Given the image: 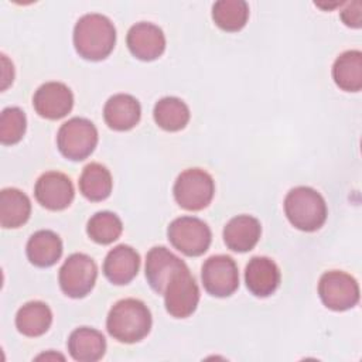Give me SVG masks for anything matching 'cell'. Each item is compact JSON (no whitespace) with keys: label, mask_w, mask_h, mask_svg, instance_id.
Returning a JSON list of instances; mask_svg holds the SVG:
<instances>
[{"label":"cell","mask_w":362,"mask_h":362,"mask_svg":"<svg viewBox=\"0 0 362 362\" xmlns=\"http://www.w3.org/2000/svg\"><path fill=\"white\" fill-rule=\"evenodd\" d=\"M116 44V28L103 14L82 16L74 27L75 51L88 61H102L110 55Z\"/></svg>","instance_id":"6da1fadb"},{"label":"cell","mask_w":362,"mask_h":362,"mask_svg":"<svg viewBox=\"0 0 362 362\" xmlns=\"http://www.w3.org/2000/svg\"><path fill=\"white\" fill-rule=\"evenodd\" d=\"M109 335L123 344H134L146 338L151 329V313L137 298L119 300L106 318Z\"/></svg>","instance_id":"7a4b0ae2"},{"label":"cell","mask_w":362,"mask_h":362,"mask_svg":"<svg viewBox=\"0 0 362 362\" xmlns=\"http://www.w3.org/2000/svg\"><path fill=\"white\" fill-rule=\"evenodd\" d=\"M284 214L294 228L314 232L325 223L328 209L324 197L317 189L300 185L287 192Z\"/></svg>","instance_id":"3957f363"},{"label":"cell","mask_w":362,"mask_h":362,"mask_svg":"<svg viewBox=\"0 0 362 362\" xmlns=\"http://www.w3.org/2000/svg\"><path fill=\"white\" fill-rule=\"evenodd\" d=\"M98 144V129L85 117H72L61 124L57 133L59 153L72 161L89 157Z\"/></svg>","instance_id":"277c9868"},{"label":"cell","mask_w":362,"mask_h":362,"mask_svg":"<svg viewBox=\"0 0 362 362\" xmlns=\"http://www.w3.org/2000/svg\"><path fill=\"white\" fill-rule=\"evenodd\" d=\"M173 192L182 209L201 211L211 204L215 194V182L205 170L188 168L177 177Z\"/></svg>","instance_id":"5b68a950"},{"label":"cell","mask_w":362,"mask_h":362,"mask_svg":"<svg viewBox=\"0 0 362 362\" xmlns=\"http://www.w3.org/2000/svg\"><path fill=\"white\" fill-rule=\"evenodd\" d=\"M170 243L185 256L197 257L204 255L212 240L209 226L195 216H180L167 229Z\"/></svg>","instance_id":"8992f818"},{"label":"cell","mask_w":362,"mask_h":362,"mask_svg":"<svg viewBox=\"0 0 362 362\" xmlns=\"http://www.w3.org/2000/svg\"><path fill=\"white\" fill-rule=\"evenodd\" d=\"M163 294L165 310L174 318H187L197 310L199 288L187 264L173 273Z\"/></svg>","instance_id":"52a82bcc"},{"label":"cell","mask_w":362,"mask_h":362,"mask_svg":"<svg viewBox=\"0 0 362 362\" xmlns=\"http://www.w3.org/2000/svg\"><path fill=\"white\" fill-rule=\"evenodd\" d=\"M98 277L95 260L85 253H72L58 273L62 293L71 298H82L90 293Z\"/></svg>","instance_id":"ba28073f"},{"label":"cell","mask_w":362,"mask_h":362,"mask_svg":"<svg viewBox=\"0 0 362 362\" xmlns=\"http://www.w3.org/2000/svg\"><path fill=\"white\" fill-rule=\"evenodd\" d=\"M318 294L327 308L345 311L358 304L359 286L351 274L341 270H329L320 277Z\"/></svg>","instance_id":"9c48e42d"},{"label":"cell","mask_w":362,"mask_h":362,"mask_svg":"<svg viewBox=\"0 0 362 362\" xmlns=\"http://www.w3.org/2000/svg\"><path fill=\"white\" fill-rule=\"evenodd\" d=\"M201 279L204 288L214 297H229L239 287L238 266L226 255L208 257L202 264Z\"/></svg>","instance_id":"30bf717a"},{"label":"cell","mask_w":362,"mask_h":362,"mask_svg":"<svg viewBox=\"0 0 362 362\" xmlns=\"http://www.w3.org/2000/svg\"><path fill=\"white\" fill-rule=\"evenodd\" d=\"M34 195L38 204L49 211H62L74 199V184L68 175L59 171L44 173L35 182Z\"/></svg>","instance_id":"8fae6325"},{"label":"cell","mask_w":362,"mask_h":362,"mask_svg":"<svg viewBox=\"0 0 362 362\" xmlns=\"http://www.w3.org/2000/svg\"><path fill=\"white\" fill-rule=\"evenodd\" d=\"M33 106L41 117L58 120L72 110L74 95L62 82H45L35 90Z\"/></svg>","instance_id":"7c38bea8"},{"label":"cell","mask_w":362,"mask_h":362,"mask_svg":"<svg viewBox=\"0 0 362 362\" xmlns=\"http://www.w3.org/2000/svg\"><path fill=\"white\" fill-rule=\"evenodd\" d=\"M127 48L140 61H154L165 49L163 30L153 23H137L130 27L126 37Z\"/></svg>","instance_id":"4fadbf2b"},{"label":"cell","mask_w":362,"mask_h":362,"mask_svg":"<svg viewBox=\"0 0 362 362\" xmlns=\"http://www.w3.org/2000/svg\"><path fill=\"white\" fill-rule=\"evenodd\" d=\"M245 283L253 296L269 297L280 284L279 266L270 257L255 256L246 264Z\"/></svg>","instance_id":"5bb4252c"},{"label":"cell","mask_w":362,"mask_h":362,"mask_svg":"<svg viewBox=\"0 0 362 362\" xmlns=\"http://www.w3.org/2000/svg\"><path fill=\"white\" fill-rule=\"evenodd\" d=\"M184 266L185 263L167 247L154 246L146 256V279L156 293L163 294L173 273Z\"/></svg>","instance_id":"9a60e30c"},{"label":"cell","mask_w":362,"mask_h":362,"mask_svg":"<svg viewBox=\"0 0 362 362\" xmlns=\"http://www.w3.org/2000/svg\"><path fill=\"white\" fill-rule=\"evenodd\" d=\"M140 267L139 253L127 245H117L105 257L103 274L106 279L116 284L123 286L130 283Z\"/></svg>","instance_id":"2e32d148"},{"label":"cell","mask_w":362,"mask_h":362,"mask_svg":"<svg viewBox=\"0 0 362 362\" xmlns=\"http://www.w3.org/2000/svg\"><path fill=\"white\" fill-rule=\"evenodd\" d=\"M140 117L141 106L139 100L129 93H116L105 103L103 119L112 130H130L139 123Z\"/></svg>","instance_id":"e0dca14e"},{"label":"cell","mask_w":362,"mask_h":362,"mask_svg":"<svg viewBox=\"0 0 362 362\" xmlns=\"http://www.w3.org/2000/svg\"><path fill=\"white\" fill-rule=\"evenodd\" d=\"M260 235V222L250 215H238L223 228V242L226 247L239 253L252 250L259 242Z\"/></svg>","instance_id":"ac0fdd59"},{"label":"cell","mask_w":362,"mask_h":362,"mask_svg":"<svg viewBox=\"0 0 362 362\" xmlns=\"http://www.w3.org/2000/svg\"><path fill=\"white\" fill-rule=\"evenodd\" d=\"M69 355L79 362H96L106 352V339L103 334L95 328L79 327L74 329L68 338Z\"/></svg>","instance_id":"d6986e66"},{"label":"cell","mask_w":362,"mask_h":362,"mask_svg":"<svg viewBox=\"0 0 362 362\" xmlns=\"http://www.w3.org/2000/svg\"><path fill=\"white\" fill-rule=\"evenodd\" d=\"M25 252L34 266L49 267L55 264L62 255V240L55 232L41 229L31 235Z\"/></svg>","instance_id":"ffe728a7"},{"label":"cell","mask_w":362,"mask_h":362,"mask_svg":"<svg viewBox=\"0 0 362 362\" xmlns=\"http://www.w3.org/2000/svg\"><path fill=\"white\" fill-rule=\"evenodd\" d=\"M332 79L345 92H359L362 89V52L349 49L338 55L332 65Z\"/></svg>","instance_id":"44dd1931"},{"label":"cell","mask_w":362,"mask_h":362,"mask_svg":"<svg viewBox=\"0 0 362 362\" xmlns=\"http://www.w3.org/2000/svg\"><path fill=\"white\" fill-rule=\"evenodd\" d=\"M31 215L30 198L17 188H4L0 192V223L4 229L24 225Z\"/></svg>","instance_id":"7402d4cb"},{"label":"cell","mask_w":362,"mask_h":362,"mask_svg":"<svg viewBox=\"0 0 362 362\" xmlns=\"http://www.w3.org/2000/svg\"><path fill=\"white\" fill-rule=\"evenodd\" d=\"M52 322V313L42 301L25 303L16 315V327L25 337H41Z\"/></svg>","instance_id":"603a6c76"},{"label":"cell","mask_w":362,"mask_h":362,"mask_svg":"<svg viewBox=\"0 0 362 362\" xmlns=\"http://www.w3.org/2000/svg\"><path fill=\"white\" fill-rule=\"evenodd\" d=\"M112 175L110 171L99 164L90 163L88 164L79 177V191L81 194L93 202H99L106 199L112 192Z\"/></svg>","instance_id":"cb8c5ba5"},{"label":"cell","mask_w":362,"mask_h":362,"mask_svg":"<svg viewBox=\"0 0 362 362\" xmlns=\"http://www.w3.org/2000/svg\"><path fill=\"white\" fill-rule=\"evenodd\" d=\"M153 117L165 132L182 130L189 122V109L184 100L175 96L161 98L153 109Z\"/></svg>","instance_id":"d4e9b609"},{"label":"cell","mask_w":362,"mask_h":362,"mask_svg":"<svg viewBox=\"0 0 362 362\" xmlns=\"http://www.w3.org/2000/svg\"><path fill=\"white\" fill-rule=\"evenodd\" d=\"M215 24L229 33L242 30L249 18V6L243 0H219L212 6Z\"/></svg>","instance_id":"484cf974"},{"label":"cell","mask_w":362,"mask_h":362,"mask_svg":"<svg viewBox=\"0 0 362 362\" xmlns=\"http://www.w3.org/2000/svg\"><path fill=\"white\" fill-rule=\"evenodd\" d=\"M123 230V223L120 218L110 212V211H102L96 212L86 225V233L88 236L99 243V245H110L115 240L119 239Z\"/></svg>","instance_id":"4316f807"},{"label":"cell","mask_w":362,"mask_h":362,"mask_svg":"<svg viewBox=\"0 0 362 362\" xmlns=\"http://www.w3.org/2000/svg\"><path fill=\"white\" fill-rule=\"evenodd\" d=\"M27 127V119L20 107L11 106L3 109L0 115V141L4 146L18 143Z\"/></svg>","instance_id":"83f0119b"},{"label":"cell","mask_w":362,"mask_h":362,"mask_svg":"<svg viewBox=\"0 0 362 362\" xmlns=\"http://www.w3.org/2000/svg\"><path fill=\"white\" fill-rule=\"evenodd\" d=\"M362 4L359 0H355L349 3L342 11H341V20L344 21L345 25L352 27V28H359L362 24Z\"/></svg>","instance_id":"f1b7e54d"},{"label":"cell","mask_w":362,"mask_h":362,"mask_svg":"<svg viewBox=\"0 0 362 362\" xmlns=\"http://www.w3.org/2000/svg\"><path fill=\"white\" fill-rule=\"evenodd\" d=\"M1 65H3V74H1V90H6L7 86L13 82L14 78V69H13V64L7 59V57L4 54H1Z\"/></svg>","instance_id":"f546056e"},{"label":"cell","mask_w":362,"mask_h":362,"mask_svg":"<svg viewBox=\"0 0 362 362\" xmlns=\"http://www.w3.org/2000/svg\"><path fill=\"white\" fill-rule=\"evenodd\" d=\"M42 358H45V359H48V358H52V359H61V361H64L65 358L62 356V355H59V354H42V355H38L37 356V359H42Z\"/></svg>","instance_id":"4dcf8cb0"}]
</instances>
